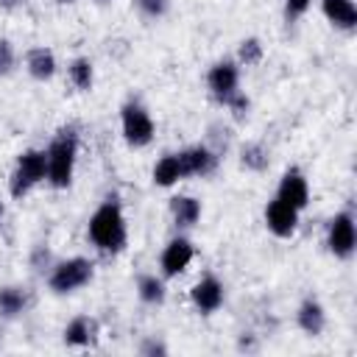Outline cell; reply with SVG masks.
I'll use <instances>...</instances> for the list:
<instances>
[{
    "instance_id": "6da1fadb",
    "label": "cell",
    "mask_w": 357,
    "mask_h": 357,
    "mask_svg": "<svg viewBox=\"0 0 357 357\" xmlns=\"http://www.w3.org/2000/svg\"><path fill=\"white\" fill-rule=\"evenodd\" d=\"M86 237L100 254H120L128 243V223L123 215V204L117 198H106L86 223Z\"/></svg>"
},
{
    "instance_id": "7a4b0ae2",
    "label": "cell",
    "mask_w": 357,
    "mask_h": 357,
    "mask_svg": "<svg viewBox=\"0 0 357 357\" xmlns=\"http://www.w3.org/2000/svg\"><path fill=\"white\" fill-rule=\"evenodd\" d=\"M45 153H47V178L45 181L53 190H67L73 184L75 162H78V131L73 126L56 131V137L47 142Z\"/></svg>"
},
{
    "instance_id": "3957f363",
    "label": "cell",
    "mask_w": 357,
    "mask_h": 357,
    "mask_svg": "<svg viewBox=\"0 0 357 357\" xmlns=\"http://www.w3.org/2000/svg\"><path fill=\"white\" fill-rule=\"evenodd\" d=\"M95 276V262L86 257H67L56 259L47 271V290L56 296H70L81 287H86Z\"/></svg>"
},
{
    "instance_id": "277c9868",
    "label": "cell",
    "mask_w": 357,
    "mask_h": 357,
    "mask_svg": "<svg viewBox=\"0 0 357 357\" xmlns=\"http://www.w3.org/2000/svg\"><path fill=\"white\" fill-rule=\"evenodd\" d=\"M47 178V153L45 148H28L17 156L14 170L8 176V192L11 198H25L33 187H39Z\"/></svg>"
},
{
    "instance_id": "5b68a950",
    "label": "cell",
    "mask_w": 357,
    "mask_h": 357,
    "mask_svg": "<svg viewBox=\"0 0 357 357\" xmlns=\"http://www.w3.org/2000/svg\"><path fill=\"white\" fill-rule=\"evenodd\" d=\"M120 131L131 148H145L156 137V123L139 100H126L120 106Z\"/></svg>"
},
{
    "instance_id": "8992f818",
    "label": "cell",
    "mask_w": 357,
    "mask_h": 357,
    "mask_svg": "<svg viewBox=\"0 0 357 357\" xmlns=\"http://www.w3.org/2000/svg\"><path fill=\"white\" fill-rule=\"evenodd\" d=\"M326 248L335 259H351L357 251V223L349 209L337 212L326 226Z\"/></svg>"
},
{
    "instance_id": "52a82bcc",
    "label": "cell",
    "mask_w": 357,
    "mask_h": 357,
    "mask_svg": "<svg viewBox=\"0 0 357 357\" xmlns=\"http://www.w3.org/2000/svg\"><path fill=\"white\" fill-rule=\"evenodd\" d=\"M206 89L220 106H226L240 92V64L234 59L215 61L206 73Z\"/></svg>"
},
{
    "instance_id": "ba28073f",
    "label": "cell",
    "mask_w": 357,
    "mask_h": 357,
    "mask_svg": "<svg viewBox=\"0 0 357 357\" xmlns=\"http://www.w3.org/2000/svg\"><path fill=\"white\" fill-rule=\"evenodd\" d=\"M192 259H195V245H192V240L184 237V234H176V237H170V240L165 243V248H162V254H159V273H162L165 279H173V276H178V273H184Z\"/></svg>"
},
{
    "instance_id": "9c48e42d",
    "label": "cell",
    "mask_w": 357,
    "mask_h": 357,
    "mask_svg": "<svg viewBox=\"0 0 357 357\" xmlns=\"http://www.w3.org/2000/svg\"><path fill=\"white\" fill-rule=\"evenodd\" d=\"M190 301H192V307H195L201 315H212V312H218V310L223 307V301H226V287H223V282H220L218 276L206 273V276H201V279L190 287Z\"/></svg>"
},
{
    "instance_id": "30bf717a",
    "label": "cell",
    "mask_w": 357,
    "mask_h": 357,
    "mask_svg": "<svg viewBox=\"0 0 357 357\" xmlns=\"http://www.w3.org/2000/svg\"><path fill=\"white\" fill-rule=\"evenodd\" d=\"M298 215H301L298 209H293L290 204L273 198V201H268V206H265V226H268V231H271L273 237L290 240V237L298 231Z\"/></svg>"
},
{
    "instance_id": "8fae6325",
    "label": "cell",
    "mask_w": 357,
    "mask_h": 357,
    "mask_svg": "<svg viewBox=\"0 0 357 357\" xmlns=\"http://www.w3.org/2000/svg\"><path fill=\"white\" fill-rule=\"evenodd\" d=\"M276 198L290 204L293 209L304 212L307 204H310V184H307V176L298 170V167H287L279 178V187H276Z\"/></svg>"
},
{
    "instance_id": "7c38bea8",
    "label": "cell",
    "mask_w": 357,
    "mask_h": 357,
    "mask_svg": "<svg viewBox=\"0 0 357 357\" xmlns=\"http://www.w3.org/2000/svg\"><path fill=\"white\" fill-rule=\"evenodd\" d=\"M178 162H181L184 178H198V176L204 178V176H212L218 170V153L201 142L178 151Z\"/></svg>"
},
{
    "instance_id": "4fadbf2b",
    "label": "cell",
    "mask_w": 357,
    "mask_h": 357,
    "mask_svg": "<svg viewBox=\"0 0 357 357\" xmlns=\"http://www.w3.org/2000/svg\"><path fill=\"white\" fill-rule=\"evenodd\" d=\"M296 324H298V329L307 337H321L324 329H326V310H324V304L318 298L307 296L298 304V310H296Z\"/></svg>"
},
{
    "instance_id": "5bb4252c",
    "label": "cell",
    "mask_w": 357,
    "mask_h": 357,
    "mask_svg": "<svg viewBox=\"0 0 357 357\" xmlns=\"http://www.w3.org/2000/svg\"><path fill=\"white\" fill-rule=\"evenodd\" d=\"M61 337H64V346H70V349H86L98 337V321L95 318H86V315H75L64 326Z\"/></svg>"
},
{
    "instance_id": "9a60e30c",
    "label": "cell",
    "mask_w": 357,
    "mask_h": 357,
    "mask_svg": "<svg viewBox=\"0 0 357 357\" xmlns=\"http://www.w3.org/2000/svg\"><path fill=\"white\" fill-rule=\"evenodd\" d=\"M56 67H59L56 64V53L50 47H45V45L31 47L25 53V70H28V75L33 81H50L56 75Z\"/></svg>"
},
{
    "instance_id": "2e32d148",
    "label": "cell",
    "mask_w": 357,
    "mask_h": 357,
    "mask_svg": "<svg viewBox=\"0 0 357 357\" xmlns=\"http://www.w3.org/2000/svg\"><path fill=\"white\" fill-rule=\"evenodd\" d=\"M321 11L340 31H354L357 28V6H354V0H321Z\"/></svg>"
},
{
    "instance_id": "e0dca14e",
    "label": "cell",
    "mask_w": 357,
    "mask_h": 357,
    "mask_svg": "<svg viewBox=\"0 0 357 357\" xmlns=\"http://www.w3.org/2000/svg\"><path fill=\"white\" fill-rule=\"evenodd\" d=\"M170 215L178 229H192L201 220V201L195 195H173L170 198Z\"/></svg>"
},
{
    "instance_id": "ac0fdd59",
    "label": "cell",
    "mask_w": 357,
    "mask_h": 357,
    "mask_svg": "<svg viewBox=\"0 0 357 357\" xmlns=\"http://www.w3.org/2000/svg\"><path fill=\"white\" fill-rule=\"evenodd\" d=\"M137 296L142 304L148 307H162L165 298H167V284H165V276L159 273H139L137 276Z\"/></svg>"
},
{
    "instance_id": "d6986e66",
    "label": "cell",
    "mask_w": 357,
    "mask_h": 357,
    "mask_svg": "<svg viewBox=\"0 0 357 357\" xmlns=\"http://www.w3.org/2000/svg\"><path fill=\"white\" fill-rule=\"evenodd\" d=\"M28 304H31V298H28L25 287H20V284L0 287V318H6V321L20 318L28 310Z\"/></svg>"
},
{
    "instance_id": "ffe728a7",
    "label": "cell",
    "mask_w": 357,
    "mask_h": 357,
    "mask_svg": "<svg viewBox=\"0 0 357 357\" xmlns=\"http://www.w3.org/2000/svg\"><path fill=\"white\" fill-rule=\"evenodd\" d=\"M151 178H153V184L156 187H176L181 178H184V170H181V162H178V153H165L156 165H153V170H151Z\"/></svg>"
},
{
    "instance_id": "44dd1931",
    "label": "cell",
    "mask_w": 357,
    "mask_h": 357,
    "mask_svg": "<svg viewBox=\"0 0 357 357\" xmlns=\"http://www.w3.org/2000/svg\"><path fill=\"white\" fill-rule=\"evenodd\" d=\"M67 75H70V84L78 92H89L92 84H95V64L86 56H75L70 61V67H67Z\"/></svg>"
},
{
    "instance_id": "7402d4cb",
    "label": "cell",
    "mask_w": 357,
    "mask_h": 357,
    "mask_svg": "<svg viewBox=\"0 0 357 357\" xmlns=\"http://www.w3.org/2000/svg\"><path fill=\"white\" fill-rule=\"evenodd\" d=\"M268 162H271V153H268V148H265L262 142H245V145L240 148V165H243L245 170L262 173V170L268 167Z\"/></svg>"
},
{
    "instance_id": "603a6c76",
    "label": "cell",
    "mask_w": 357,
    "mask_h": 357,
    "mask_svg": "<svg viewBox=\"0 0 357 357\" xmlns=\"http://www.w3.org/2000/svg\"><path fill=\"white\" fill-rule=\"evenodd\" d=\"M262 56H265V47H262V42L257 39V36H245L240 45H237V64L240 67H254V64H259L262 61Z\"/></svg>"
},
{
    "instance_id": "cb8c5ba5",
    "label": "cell",
    "mask_w": 357,
    "mask_h": 357,
    "mask_svg": "<svg viewBox=\"0 0 357 357\" xmlns=\"http://www.w3.org/2000/svg\"><path fill=\"white\" fill-rule=\"evenodd\" d=\"M134 6H137V11H139L142 17H148V20H159V17L167 14L170 0H134Z\"/></svg>"
},
{
    "instance_id": "d4e9b609",
    "label": "cell",
    "mask_w": 357,
    "mask_h": 357,
    "mask_svg": "<svg viewBox=\"0 0 357 357\" xmlns=\"http://www.w3.org/2000/svg\"><path fill=\"white\" fill-rule=\"evenodd\" d=\"M226 109L231 112V117H234V120H245V117H248V112H251V100H248V95L240 89V92L226 103Z\"/></svg>"
},
{
    "instance_id": "484cf974",
    "label": "cell",
    "mask_w": 357,
    "mask_h": 357,
    "mask_svg": "<svg viewBox=\"0 0 357 357\" xmlns=\"http://www.w3.org/2000/svg\"><path fill=\"white\" fill-rule=\"evenodd\" d=\"M17 64V53H14V45L8 39H0V78H6Z\"/></svg>"
},
{
    "instance_id": "4316f807",
    "label": "cell",
    "mask_w": 357,
    "mask_h": 357,
    "mask_svg": "<svg viewBox=\"0 0 357 357\" xmlns=\"http://www.w3.org/2000/svg\"><path fill=\"white\" fill-rule=\"evenodd\" d=\"M312 0H284V20L287 22H296L298 17H304L310 11Z\"/></svg>"
},
{
    "instance_id": "83f0119b",
    "label": "cell",
    "mask_w": 357,
    "mask_h": 357,
    "mask_svg": "<svg viewBox=\"0 0 357 357\" xmlns=\"http://www.w3.org/2000/svg\"><path fill=\"white\" fill-rule=\"evenodd\" d=\"M137 351H139L142 357H156V354H167V346H165L162 340H156V337H145V340L137 346Z\"/></svg>"
},
{
    "instance_id": "f1b7e54d",
    "label": "cell",
    "mask_w": 357,
    "mask_h": 357,
    "mask_svg": "<svg viewBox=\"0 0 357 357\" xmlns=\"http://www.w3.org/2000/svg\"><path fill=\"white\" fill-rule=\"evenodd\" d=\"M3 218H6V204L0 201V223H3Z\"/></svg>"
},
{
    "instance_id": "f546056e",
    "label": "cell",
    "mask_w": 357,
    "mask_h": 357,
    "mask_svg": "<svg viewBox=\"0 0 357 357\" xmlns=\"http://www.w3.org/2000/svg\"><path fill=\"white\" fill-rule=\"evenodd\" d=\"M56 3H61V6H70V3H75V0H56Z\"/></svg>"
}]
</instances>
